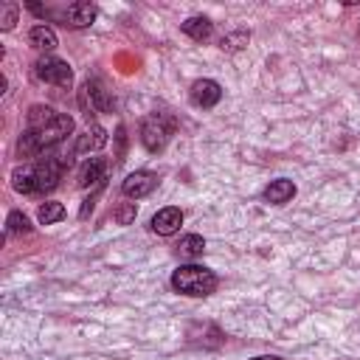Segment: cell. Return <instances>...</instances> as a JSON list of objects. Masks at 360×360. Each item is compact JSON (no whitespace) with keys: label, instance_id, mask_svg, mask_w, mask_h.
<instances>
[{"label":"cell","instance_id":"20","mask_svg":"<svg viewBox=\"0 0 360 360\" xmlns=\"http://www.w3.org/2000/svg\"><path fill=\"white\" fill-rule=\"evenodd\" d=\"M3 31H8V28H14V22H17V6L14 3H6L3 6Z\"/></svg>","mask_w":360,"mask_h":360},{"label":"cell","instance_id":"15","mask_svg":"<svg viewBox=\"0 0 360 360\" xmlns=\"http://www.w3.org/2000/svg\"><path fill=\"white\" fill-rule=\"evenodd\" d=\"M28 42H31L37 51H53V48H56V34H53V28H48V25H34V28L28 31Z\"/></svg>","mask_w":360,"mask_h":360},{"label":"cell","instance_id":"13","mask_svg":"<svg viewBox=\"0 0 360 360\" xmlns=\"http://www.w3.org/2000/svg\"><path fill=\"white\" fill-rule=\"evenodd\" d=\"M180 31L186 37H191L194 42H205L214 34V22L208 17H188L186 22H180Z\"/></svg>","mask_w":360,"mask_h":360},{"label":"cell","instance_id":"21","mask_svg":"<svg viewBox=\"0 0 360 360\" xmlns=\"http://www.w3.org/2000/svg\"><path fill=\"white\" fill-rule=\"evenodd\" d=\"M253 360H281V357H276V354H262V357H253Z\"/></svg>","mask_w":360,"mask_h":360},{"label":"cell","instance_id":"4","mask_svg":"<svg viewBox=\"0 0 360 360\" xmlns=\"http://www.w3.org/2000/svg\"><path fill=\"white\" fill-rule=\"evenodd\" d=\"M112 96L107 93V87L98 79H87L79 87V107L84 110V115H98V112H110L112 110Z\"/></svg>","mask_w":360,"mask_h":360},{"label":"cell","instance_id":"2","mask_svg":"<svg viewBox=\"0 0 360 360\" xmlns=\"http://www.w3.org/2000/svg\"><path fill=\"white\" fill-rule=\"evenodd\" d=\"M70 166V158L68 155H59V152H51L28 166H20L11 172V186L14 191L20 194H45V191H53L65 174V169Z\"/></svg>","mask_w":360,"mask_h":360},{"label":"cell","instance_id":"18","mask_svg":"<svg viewBox=\"0 0 360 360\" xmlns=\"http://www.w3.org/2000/svg\"><path fill=\"white\" fill-rule=\"evenodd\" d=\"M31 231V222L22 211H11L8 219H6V236H22Z\"/></svg>","mask_w":360,"mask_h":360},{"label":"cell","instance_id":"14","mask_svg":"<svg viewBox=\"0 0 360 360\" xmlns=\"http://www.w3.org/2000/svg\"><path fill=\"white\" fill-rule=\"evenodd\" d=\"M104 143H107V129L98 127V124H93V127L76 141V152H96V149H101Z\"/></svg>","mask_w":360,"mask_h":360},{"label":"cell","instance_id":"9","mask_svg":"<svg viewBox=\"0 0 360 360\" xmlns=\"http://www.w3.org/2000/svg\"><path fill=\"white\" fill-rule=\"evenodd\" d=\"M152 231L158 233V236H172V233H177L180 231V225H183V211L177 208V205H166V208H160L155 217H152Z\"/></svg>","mask_w":360,"mask_h":360},{"label":"cell","instance_id":"5","mask_svg":"<svg viewBox=\"0 0 360 360\" xmlns=\"http://www.w3.org/2000/svg\"><path fill=\"white\" fill-rule=\"evenodd\" d=\"M34 76L45 84H56V87H70L73 82V70L65 59L59 56H39L34 62Z\"/></svg>","mask_w":360,"mask_h":360},{"label":"cell","instance_id":"11","mask_svg":"<svg viewBox=\"0 0 360 360\" xmlns=\"http://www.w3.org/2000/svg\"><path fill=\"white\" fill-rule=\"evenodd\" d=\"M107 180V160L104 158H90L82 169H79V186L82 188H90V186H104Z\"/></svg>","mask_w":360,"mask_h":360},{"label":"cell","instance_id":"3","mask_svg":"<svg viewBox=\"0 0 360 360\" xmlns=\"http://www.w3.org/2000/svg\"><path fill=\"white\" fill-rule=\"evenodd\" d=\"M172 287L183 295L202 298V295H211L217 290V276L202 264H183L172 273Z\"/></svg>","mask_w":360,"mask_h":360},{"label":"cell","instance_id":"17","mask_svg":"<svg viewBox=\"0 0 360 360\" xmlns=\"http://www.w3.org/2000/svg\"><path fill=\"white\" fill-rule=\"evenodd\" d=\"M37 219H39L42 225H53V222L65 219V205H62V202H53V200H48V202H42V205H39V211H37Z\"/></svg>","mask_w":360,"mask_h":360},{"label":"cell","instance_id":"16","mask_svg":"<svg viewBox=\"0 0 360 360\" xmlns=\"http://www.w3.org/2000/svg\"><path fill=\"white\" fill-rule=\"evenodd\" d=\"M202 250H205V239H202L200 233H188V236H183L180 245H177V253H180L183 259H197V256H202Z\"/></svg>","mask_w":360,"mask_h":360},{"label":"cell","instance_id":"8","mask_svg":"<svg viewBox=\"0 0 360 360\" xmlns=\"http://www.w3.org/2000/svg\"><path fill=\"white\" fill-rule=\"evenodd\" d=\"M191 104L194 107H202V110H208V107H214L219 98H222V87L214 82V79H197L194 84H191Z\"/></svg>","mask_w":360,"mask_h":360},{"label":"cell","instance_id":"10","mask_svg":"<svg viewBox=\"0 0 360 360\" xmlns=\"http://www.w3.org/2000/svg\"><path fill=\"white\" fill-rule=\"evenodd\" d=\"M62 20H65V25H70V28H87V25H93V20H96V6L87 3V0L70 3V6L65 8Z\"/></svg>","mask_w":360,"mask_h":360},{"label":"cell","instance_id":"7","mask_svg":"<svg viewBox=\"0 0 360 360\" xmlns=\"http://www.w3.org/2000/svg\"><path fill=\"white\" fill-rule=\"evenodd\" d=\"M155 186H158V174L141 169V172H132V174L124 177V183H121V194L129 197V200H141V197L152 194Z\"/></svg>","mask_w":360,"mask_h":360},{"label":"cell","instance_id":"19","mask_svg":"<svg viewBox=\"0 0 360 360\" xmlns=\"http://www.w3.org/2000/svg\"><path fill=\"white\" fill-rule=\"evenodd\" d=\"M135 219V202H124L115 208V222L118 225H129Z\"/></svg>","mask_w":360,"mask_h":360},{"label":"cell","instance_id":"12","mask_svg":"<svg viewBox=\"0 0 360 360\" xmlns=\"http://www.w3.org/2000/svg\"><path fill=\"white\" fill-rule=\"evenodd\" d=\"M292 197H295V183L287 180V177H278V180H273V183L264 188V200L273 202V205H284V202H290Z\"/></svg>","mask_w":360,"mask_h":360},{"label":"cell","instance_id":"6","mask_svg":"<svg viewBox=\"0 0 360 360\" xmlns=\"http://www.w3.org/2000/svg\"><path fill=\"white\" fill-rule=\"evenodd\" d=\"M169 135H172V118H166L163 112H155V115L143 118V124H141V143L149 152H160L166 146Z\"/></svg>","mask_w":360,"mask_h":360},{"label":"cell","instance_id":"1","mask_svg":"<svg viewBox=\"0 0 360 360\" xmlns=\"http://www.w3.org/2000/svg\"><path fill=\"white\" fill-rule=\"evenodd\" d=\"M73 132V118L56 112L53 107L45 104H34L28 110V121L25 129L17 141V155L20 158H42L51 155L68 135Z\"/></svg>","mask_w":360,"mask_h":360}]
</instances>
